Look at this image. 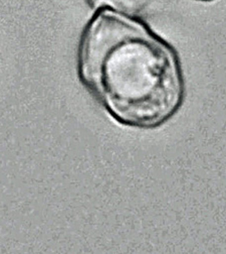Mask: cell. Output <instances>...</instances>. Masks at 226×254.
<instances>
[{
	"label": "cell",
	"mask_w": 226,
	"mask_h": 254,
	"mask_svg": "<svg viewBox=\"0 0 226 254\" xmlns=\"http://www.w3.org/2000/svg\"><path fill=\"white\" fill-rule=\"evenodd\" d=\"M78 73L95 100L125 126L158 127L183 103L175 48L139 16L95 10L81 36Z\"/></svg>",
	"instance_id": "6da1fadb"
},
{
	"label": "cell",
	"mask_w": 226,
	"mask_h": 254,
	"mask_svg": "<svg viewBox=\"0 0 226 254\" xmlns=\"http://www.w3.org/2000/svg\"><path fill=\"white\" fill-rule=\"evenodd\" d=\"M87 4L95 10L107 8L130 16H139L147 11L155 0H85Z\"/></svg>",
	"instance_id": "7a4b0ae2"
},
{
	"label": "cell",
	"mask_w": 226,
	"mask_h": 254,
	"mask_svg": "<svg viewBox=\"0 0 226 254\" xmlns=\"http://www.w3.org/2000/svg\"><path fill=\"white\" fill-rule=\"evenodd\" d=\"M194 1H199V2H212L214 0H194Z\"/></svg>",
	"instance_id": "3957f363"
}]
</instances>
